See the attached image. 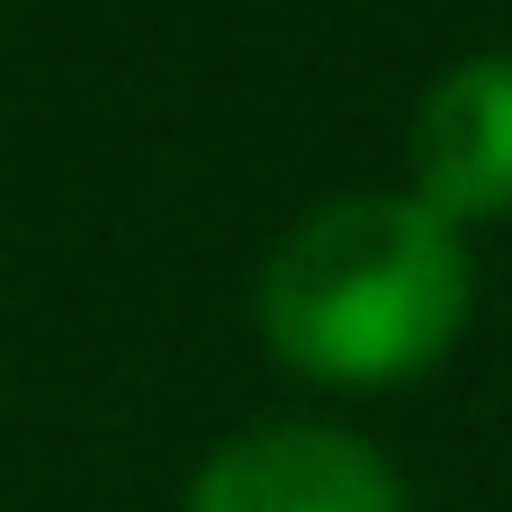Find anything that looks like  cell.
Here are the masks:
<instances>
[{
    "label": "cell",
    "instance_id": "3",
    "mask_svg": "<svg viewBox=\"0 0 512 512\" xmlns=\"http://www.w3.org/2000/svg\"><path fill=\"white\" fill-rule=\"evenodd\" d=\"M405 162L441 225L512 216V54H468L423 90Z\"/></svg>",
    "mask_w": 512,
    "mask_h": 512
},
{
    "label": "cell",
    "instance_id": "2",
    "mask_svg": "<svg viewBox=\"0 0 512 512\" xmlns=\"http://www.w3.org/2000/svg\"><path fill=\"white\" fill-rule=\"evenodd\" d=\"M189 512H405V477L342 423H252L189 477Z\"/></svg>",
    "mask_w": 512,
    "mask_h": 512
},
{
    "label": "cell",
    "instance_id": "1",
    "mask_svg": "<svg viewBox=\"0 0 512 512\" xmlns=\"http://www.w3.org/2000/svg\"><path fill=\"white\" fill-rule=\"evenodd\" d=\"M477 270L459 225H441L414 189L324 198L261 261V342L324 387H405L468 324Z\"/></svg>",
    "mask_w": 512,
    "mask_h": 512
}]
</instances>
